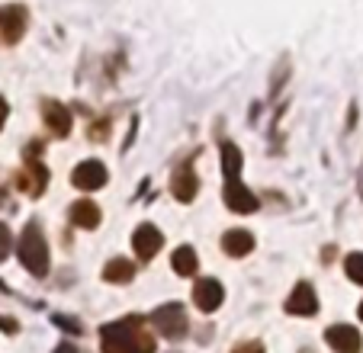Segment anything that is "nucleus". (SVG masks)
<instances>
[{
    "instance_id": "obj_7",
    "label": "nucleus",
    "mask_w": 363,
    "mask_h": 353,
    "mask_svg": "<svg viewBox=\"0 0 363 353\" xmlns=\"http://www.w3.org/2000/svg\"><path fill=\"white\" fill-rule=\"evenodd\" d=\"M193 302H196V308L199 312H216V308L225 302V289H222V283L219 279H199L196 286H193Z\"/></svg>"
},
{
    "instance_id": "obj_17",
    "label": "nucleus",
    "mask_w": 363,
    "mask_h": 353,
    "mask_svg": "<svg viewBox=\"0 0 363 353\" xmlns=\"http://www.w3.org/2000/svg\"><path fill=\"white\" fill-rule=\"evenodd\" d=\"M132 276H135V267H132L129 260H123V257L110 260V264L103 267V279H106V283H113V286H119V283H129Z\"/></svg>"
},
{
    "instance_id": "obj_5",
    "label": "nucleus",
    "mask_w": 363,
    "mask_h": 353,
    "mask_svg": "<svg viewBox=\"0 0 363 353\" xmlns=\"http://www.w3.org/2000/svg\"><path fill=\"white\" fill-rule=\"evenodd\" d=\"M29 13L23 4H7L0 7V45H16L26 35Z\"/></svg>"
},
{
    "instance_id": "obj_2",
    "label": "nucleus",
    "mask_w": 363,
    "mask_h": 353,
    "mask_svg": "<svg viewBox=\"0 0 363 353\" xmlns=\"http://www.w3.org/2000/svg\"><path fill=\"white\" fill-rule=\"evenodd\" d=\"M20 260L33 276H45L48 273V241L42 235V225L39 222H29L20 235Z\"/></svg>"
},
{
    "instance_id": "obj_9",
    "label": "nucleus",
    "mask_w": 363,
    "mask_h": 353,
    "mask_svg": "<svg viewBox=\"0 0 363 353\" xmlns=\"http://www.w3.org/2000/svg\"><path fill=\"white\" fill-rule=\"evenodd\" d=\"M106 167H103L100 161H84V164H77L74 170H71V184L77 186V190H100L103 184H106Z\"/></svg>"
},
{
    "instance_id": "obj_24",
    "label": "nucleus",
    "mask_w": 363,
    "mask_h": 353,
    "mask_svg": "<svg viewBox=\"0 0 363 353\" xmlns=\"http://www.w3.org/2000/svg\"><path fill=\"white\" fill-rule=\"evenodd\" d=\"M55 353H81V350H77L74 344H68V340H65V344H58V347H55Z\"/></svg>"
},
{
    "instance_id": "obj_12",
    "label": "nucleus",
    "mask_w": 363,
    "mask_h": 353,
    "mask_svg": "<svg viewBox=\"0 0 363 353\" xmlns=\"http://www.w3.org/2000/svg\"><path fill=\"white\" fill-rule=\"evenodd\" d=\"M225 203L232 212H238V215H247V212H257V196H254L251 190H247L245 184H241L238 176H232L225 184Z\"/></svg>"
},
{
    "instance_id": "obj_3",
    "label": "nucleus",
    "mask_w": 363,
    "mask_h": 353,
    "mask_svg": "<svg viewBox=\"0 0 363 353\" xmlns=\"http://www.w3.org/2000/svg\"><path fill=\"white\" fill-rule=\"evenodd\" d=\"M48 184V170L42 164V142H29L23 151V174L16 176V186H20L26 196H42Z\"/></svg>"
},
{
    "instance_id": "obj_11",
    "label": "nucleus",
    "mask_w": 363,
    "mask_h": 353,
    "mask_svg": "<svg viewBox=\"0 0 363 353\" xmlns=\"http://www.w3.org/2000/svg\"><path fill=\"white\" fill-rule=\"evenodd\" d=\"M42 119H45L48 132H52L55 138H68L71 135V113H68V106H62L58 100L42 103Z\"/></svg>"
},
{
    "instance_id": "obj_14",
    "label": "nucleus",
    "mask_w": 363,
    "mask_h": 353,
    "mask_svg": "<svg viewBox=\"0 0 363 353\" xmlns=\"http://www.w3.org/2000/svg\"><path fill=\"white\" fill-rule=\"evenodd\" d=\"M222 251L228 257H247L254 251V235L245 228H235V231H225V238H222Z\"/></svg>"
},
{
    "instance_id": "obj_8",
    "label": "nucleus",
    "mask_w": 363,
    "mask_h": 353,
    "mask_svg": "<svg viewBox=\"0 0 363 353\" xmlns=\"http://www.w3.org/2000/svg\"><path fill=\"white\" fill-rule=\"evenodd\" d=\"M325 340H328V347L335 353H360V347H363L360 331L350 325H331L325 331Z\"/></svg>"
},
{
    "instance_id": "obj_13",
    "label": "nucleus",
    "mask_w": 363,
    "mask_h": 353,
    "mask_svg": "<svg viewBox=\"0 0 363 353\" xmlns=\"http://www.w3.org/2000/svg\"><path fill=\"white\" fill-rule=\"evenodd\" d=\"M171 193L180 199V203H193L196 199V193H199V180H196V174H193V164L186 161L184 167L174 174V184H171Z\"/></svg>"
},
{
    "instance_id": "obj_22",
    "label": "nucleus",
    "mask_w": 363,
    "mask_h": 353,
    "mask_svg": "<svg viewBox=\"0 0 363 353\" xmlns=\"http://www.w3.org/2000/svg\"><path fill=\"white\" fill-rule=\"evenodd\" d=\"M52 321H55V325H62V327H68V331H74V334H81V331H84V327H81V321L62 318V315H55V318H52Z\"/></svg>"
},
{
    "instance_id": "obj_6",
    "label": "nucleus",
    "mask_w": 363,
    "mask_h": 353,
    "mask_svg": "<svg viewBox=\"0 0 363 353\" xmlns=\"http://www.w3.org/2000/svg\"><path fill=\"white\" fill-rule=\"evenodd\" d=\"M164 247V235H161L158 228L151 222H142L135 228V235H132V251H135L138 260H151L155 254Z\"/></svg>"
},
{
    "instance_id": "obj_15",
    "label": "nucleus",
    "mask_w": 363,
    "mask_h": 353,
    "mask_svg": "<svg viewBox=\"0 0 363 353\" xmlns=\"http://www.w3.org/2000/svg\"><path fill=\"white\" fill-rule=\"evenodd\" d=\"M71 222L77 228H96L100 225V206L90 203V199H81V203L71 206Z\"/></svg>"
},
{
    "instance_id": "obj_1",
    "label": "nucleus",
    "mask_w": 363,
    "mask_h": 353,
    "mask_svg": "<svg viewBox=\"0 0 363 353\" xmlns=\"http://www.w3.org/2000/svg\"><path fill=\"white\" fill-rule=\"evenodd\" d=\"M103 353H155V337L145 331V321L138 315L119 318L100 327Z\"/></svg>"
},
{
    "instance_id": "obj_10",
    "label": "nucleus",
    "mask_w": 363,
    "mask_h": 353,
    "mask_svg": "<svg viewBox=\"0 0 363 353\" xmlns=\"http://www.w3.org/2000/svg\"><path fill=\"white\" fill-rule=\"evenodd\" d=\"M286 312L296 315V318H312L318 312V296L308 283H296L293 296L286 299Z\"/></svg>"
},
{
    "instance_id": "obj_20",
    "label": "nucleus",
    "mask_w": 363,
    "mask_h": 353,
    "mask_svg": "<svg viewBox=\"0 0 363 353\" xmlns=\"http://www.w3.org/2000/svg\"><path fill=\"white\" fill-rule=\"evenodd\" d=\"M10 251H13V235H10L7 225L0 222V260H7Z\"/></svg>"
},
{
    "instance_id": "obj_25",
    "label": "nucleus",
    "mask_w": 363,
    "mask_h": 353,
    "mask_svg": "<svg viewBox=\"0 0 363 353\" xmlns=\"http://www.w3.org/2000/svg\"><path fill=\"white\" fill-rule=\"evenodd\" d=\"M357 315H360V321H363V302H360V308H357Z\"/></svg>"
},
{
    "instance_id": "obj_16",
    "label": "nucleus",
    "mask_w": 363,
    "mask_h": 353,
    "mask_svg": "<svg viewBox=\"0 0 363 353\" xmlns=\"http://www.w3.org/2000/svg\"><path fill=\"white\" fill-rule=\"evenodd\" d=\"M171 267L177 276H193V273L199 270V260H196V251H193L190 245H180L177 251H174L171 257Z\"/></svg>"
},
{
    "instance_id": "obj_19",
    "label": "nucleus",
    "mask_w": 363,
    "mask_h": 353,
    "mask_svg": "<svg viewBox=\"0 0 363 353\" xmlns=\"http://www.w3.org/2000/svg\"><path fill=\"white\" fill-rule=\"evenodd\" d=\"M344 270H347V279L363 286V254H350V257L344 260Z\"/></svg>"
},
{
    "instance_id": "obj_23",
    "label": "nucleus",
    "mask_w": 363,
    "mask_h": 353,
    "mask_svg": "<svg viewBox=\"0 0 363 353\" xmlns=\"http://www.w3.org/2000/svg\"><path fill=\"white\" fill-rule=\"evenodd\" d=\"M7 113H10V106H7V100L0 96V129H4V123H7Z\"/></svg>"
},
{
    "instance_id": "obj_4",
    "label": "nucleus",
    "mask_w": 363,
    "mask_h": 353,
    "mask_svg": "<svg viewBox=\"0 0 363 353\" xmlns=\"http://www.w3.org/2000/svg\"><path fill=\"white\" fill-rule=\"evenodd\" d=\"M151 325H155V331H158L161 337L177 340V337H184V334H186L190 321H186V308L180 306V302H164L161 308H155Z\"/></svg>"
},
{
    "instance_id": "obj_21",
    "label": "nucleus",
    "mask_w": 363,
    "mask_h": 353,
    "mask_svg": "<svg viewBox=\"0 0 363 353\" xmlns=\"http://www.w3.org/2000/svg\"><path fill=\"white\" fill-rule=\"evenodd\" d=\"M232 353H264V344L261 340H245V344H238Z\"/></svg>"
},
{
    "instance_id": "obj_18",
    "label": "nucleus",
    "mask_w": 363,
    "mask_h": 353,
    "mask_svg": "<svg viewBox=\"0 0 363 353\" xmlns=\"http://www.w3.org/2000/svg\"><path fill=\"white\" fill-rule=\"evenodd\" d=\"M222 170H225V180H232V176L241 174V151H238V145L222 142Z\"/></svg>"
}]
</instances>
